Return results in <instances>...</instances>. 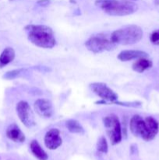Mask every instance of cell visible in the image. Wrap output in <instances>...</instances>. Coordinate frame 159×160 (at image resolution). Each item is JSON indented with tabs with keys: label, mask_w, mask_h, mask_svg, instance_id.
<instances>
[{
	"label": "cell",
	"mask_w": 159,
	"mask_h": 160,
	"mask_svg": "<svg viewBox=\"0 0 159 160\" xmlns=\"http://www.w3.org/2000/svg\"><path fill=\"white\" fill-rule=\"evenodd\" d=\"M27 38L34 45L43 48H51L56 40L52 29L46 25L30 24L25 28Z\"/></svg>",
	"instance_id": "1"
},
{
	"label": "cell",
	"mask_w": 159,
	"mask_h": 160,
	"mask_svg": "<svg viewBox=\"0 0 159 160\" xmlns=\"http://www.w3.org/2000/svg\"><path fill=\"white\" fill-rule=\"evenodd\" d=\"M95 5L105 13L115 17L130 15L138 9L137 5L129 0H96Z\"/></svg>",
	"instance_id": "2"
},
{
	"label": "cell",
	"mask_w": 159,
	"mask_h": 160,
	"mask_svg": "<svg viewBox=\"0 0 159 160\" xmlns=\"http://www.w3.org/2000/svg\"><path fill=\"white\" fill-rule=\"evenodd\" d=\"M110 37L112 42L116 45H133L142 39L143 30L137 25H127L115 30L112 33Z\"/></svg>",
	"instance_id": "3"
},
{
	"label": "cell",
	"mask_w": 159,
	"mask_h": 160,
	"mask_svg": "<svg viewBox=\"0 0 159 160\" xmlns=\"http://www.w3.org/2000/svg\"><path fill=\"white\" fill-rule=\"evenodd\" d=\"M85 46L92 52L100 53L113 50L116 46V44L112 42L111 37L108 38L104 34H99L91 36L85 42Z\"/></svg>",
	"instance_id": "4"
},
{
	"label": "cell",
	"mask_w": 159,
	"mask_h": 160,
	"mask_svg": "<svg viewBox=\"0 0 159 160\" xmlns=\"http://www.w3.org/2000/svg\"><path fill=\"white\" fill-rule=\"evenodd\" d=\"M104 128L107 130L112 145H117L122 141L121 123L115 114H110L103 119Z\"/></svg>",
	"instance_id": "5"
},
{
	"label": "cell",
	"mask_w": 159,
	"mask_h": 160,
	"mask_svg": "<svg viewBox=\"0 0 159 160\" xmlns=\"http://www.w3.org/2000/svg\"><path fill=\"white\" fill-rule=\"evenodd\" d=\"M90 88L95 95L106 102L113 103L118 100V95L106 84L101 82L92 83L90 84Z\"/></svg>",
	"instance_id": "6"
},
{
	"label": "cell",
	"mask_w": 159,
	"mask_h": 160,
	"mask_svg": "<svg viewBox=\"0 0 159 160\" xmlns=\"http://www.w3.org/2000/svg\"><path fill=\"white\" fill-rule=\"evenodd\" d=\"M17 113L25 127L30 128L34 126V116L30 105L25 101H20L17 105Z\"/></svg>",
	"instance_id": "7"
},
{
	"label": "cell",
	"mask_w": 159,
	"mask_h": 160,
	"mask_svg": "<svg viewBox=\"0 0 159 160\" xmlns=\"http://www.w3.org/2000/svg\"><path fill=\"white\" fill-rule=\"evenodd\" d=\"M129 128L133 135L141 138L146 142H149L146 122L140 115H134L129 122Z\"/></svg>",
	"instance_id": "8"
},
{
	"label": "cell",
	"mask_w": 159,
	"mask_h": 160,
	"mask_svg": "<svg viewBox=\"0 0 159 160\" xmlns=\"http://www.w3.org/2000/svg\"><path fill=\"white\" fill-rule=\"evenodd\" d=\"M62 144V139L57 128H51L46 133L45 136V145L48 149H57Z\"/></svg>",
	"instance_id": "9"
},
{
	"label": "cell",
	"mask_w": 159,
	"mask_h": 160,
	"mask_svg": "<svg viewBox=\"0 0 159 160\" xmlns=\"http://www.w3.org/2000/svg\"><path fill=\"white\" fill-rule=\"evenodd\" d=\"M34 109L40 117L44 118H50L52 117L53 106L51 102L45 98H39L34 102Z\"/></svg>",
	"instance_id": "10"
},
{
	"label": "cell",
	"mask_w": 159,
	"mask_h": 160,
	"mask_svg": "<svg viewBox=\"0 0 159 160\" xmlns=\"http://www.w3.org/2000/svg\"><path fill=\"white\" fill-rule=\"evenodd\" d=\"M6 137L11 141L17 143H22L25 141V135L19 126L16 123H11L9 125L6 131Z\"/></svg>",
	"instance_id": "11"
},
{
	"label": "cell",
	"mask_w": 159,
	"mask_h": 160,
	"mask_svg": "<svg viewBox=\"0 0 159 160\" xmlns=\"http://www.w3.org/2000/svg\"><path fill=\"white\" fill-rule=\"evenodd\" d=\"M147 53L143 51H140V50H124L118 55L117 58L120 61L127 62V61L137 59L140 58H147Z\"/></svg>",
	"instance_id": "12"
},
{
	"label": "cell",
	"mask_w": 159,
	"mask_h": 160,
	"mask_svg": "<svg viewBox=\"0 0 159 160\" xmlns=\"http://www.w3.org/2000/svg\"><path fill=\"white\" fill-rule=\"evenodd\" d=\"M147 128L149 140L151 141L155 138L159 131V123L154 117H147L144 119Z\"/></svg>",
	"instance_id": "13"
},
{
	"label": "cell",
	"mask_w": 159,
	"mask_h": 160,
	"mask_svg": "<svg viewBox=\"0 0 159 160\" xmlns=\"http://www.w3.org/2000/svg\"><path fill=\"white\" fill-rule=\"evenodd\" d=\"M30 148H31L32 154L38 160H48V154L41 148V146L37 141H32L31 142V145H30Z\"/></svg>",
	"instance_id": "14"
},
{
	"label": "cell",
	"mask_w": 159,
	"mask_h": 160,
	"mask_svg": "<svg viewBox=\"0 0 159 160\" xmlns=\"http://www.w3.org/2000/svg\"><path fill=\"white\" fill-rule=\"evenodd\" d=\"M15 58V51L11 47H7L0 55V68L10 63Z\"/></svg>",
	"instance_id": "15"
},
{
	"label": "cell",
	"mask_w": 159,
	"mask_h": 160,
	"mask_svg": "<svg viewBox=\"0 0 159 160\" xmlns=\"http://www.w3.org/2000/svg\"><path fill=\"white\" fill-rule=\"evenodd\" d=\"M152 67V62L147 58H140L132 63V68L137 73H143Z\"/></svg>",
	"instance_id": "16"
},
{
	"label": "cell",
	"mask_w": 159,
	"mask_h": 160,
	"mask_svg": "<svg viewBox=\"0 0 159 160\" xmlns=\"http://www.w3.org/2000/svg\"><path fill=\"white\" fill-rule=\"evenodd\" d=\"M67 129L70 132L73 134H84V130L82 125L76 120H69L65 123Z\"/></svg>",
	"instance_id": "17"
},
{
	"label": "cell",
	"mask_w": 159,
	"mask_h": 160,
	"mask_svg": "<svg viewBox=\"0 0 159 160\" xmlns=\"http://www.w3.org/2000/svg\"><path fill=\"white\" fill-rule=\"evenodd\" d=\"M25 69H17V70H10V71H8L3 75L2 78L6 80H12L15 79V78H18V77L21 76L23 73V72L25 71Z\"/></svg>",
	"instance_id": "18"
},
{
	"label": "cell",
	"mask_w": 159,
	"mask_h": 160,
	"mask_svg": "<svg viewBox=\"0 0 159 160\" xmlns=\"http://www.w3.org/2000/svg\"><path fill=\"white\" fill-rule=\"evenodd\" d=\"M97 149L101 153H107L108 150V142L105 138L104 136H101L98 141L97 143Z\"/></svg>",
	"instance_id": "19"
},
{
	"label": "cell",
	"mask_w": 159,
	"mask_h": 160,
	"mask_svg": "<svg viewBox=\"0 0 159 160\" xmlns=\"http://www.w3.org/2000/svg\"><path fill=\"white\" fill-rule=\"evenodd\" d=\"M150 40H151V43L154 44V45H159V29L154 31V32L151 34Z\"/></svg>",
	"instance_id": "20"
},
{
	"label": "cell",
	"mask_w": 159,
	"mask_h": 160,
	"mask_svg": "<svg viewBox=\"0 0 159 160\" xmlns=\"http://www.w3.org/2000/svg\"><path fill=\"white\" fill-rule=\"evenodd\" d=\"M114 104L120 105V106H130V107H139L140 106L141 103L140 102H117L115 101L113 102Z\"/></svg>",
	"instance_id": "21"
},
{
	"label": "cell",
	"mask_w": 159,
	"mask_h": 160,
	"mask_svg": "<svg viewBox=\"0 0 159 160\" xmlns=\"http://www.w3.org/2000/svg\"><path fill=\"white\" fill-rule=\"evenodd\" d=\"M37 4L41 6H46L49 4V1L48 0H40L37 2Z\"/></svg>",
	"instance_id": "22"
},
{
	"label": "cell",
	"mask_w": 159,
	"mask_h": 160,
	"mask_svg": "<svg viewBox=\"0 0 159 160\" xmlns=\"http://www.w3.org/2000/svg\"><path fill=\"white\" fill-rule=\"evenodd\" d=\"M154 3H155V5H157V6H159V0H154Z\"/></svg>",
	"instance_id": "23"
},
{
	"label": "cell",
	"mask_w": 159,
	"mask_h": 160,
	"mask_svg": "<svg viewBox=\"0 0 159 160\" xmlns=\"http://www.w3.org/2000/svg\"><path fill=\"white\" fill-rule=\"evenodd\" d=\"M129 1H134V0H129Z\"/></svg>",
	"instance_id": "24"
}]
</instances>
